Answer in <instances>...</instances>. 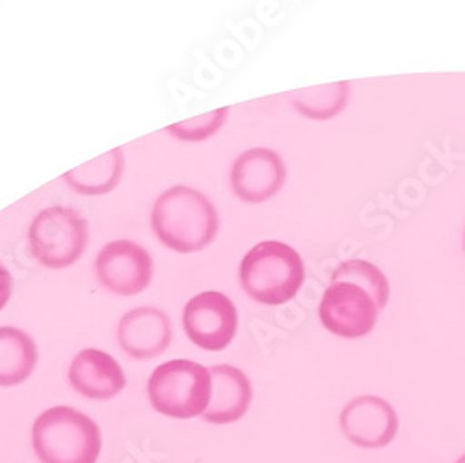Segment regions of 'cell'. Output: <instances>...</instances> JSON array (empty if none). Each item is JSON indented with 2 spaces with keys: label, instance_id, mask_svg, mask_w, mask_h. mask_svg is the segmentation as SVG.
Here are the masks:
<instances>
[{
  "label": "cell",
  "instance_id": "6",
  "mask_svg": "<svg viewBox=\"0 0 465 463\" xmlns=\"http://www.w3.org/2000/svg\"><path fill=\"white\" fill-rule=\"evenodd\" d=\"M28 246L44 266L67 268L81 259L88 246V223L74 209H45L30 223Z\"/></svg>",
  "mask_w": 465,
  "mask_h": 463
},
{
  "label": "cell",
  "instance_id": "9",
  "mask_svg": "<svg viewBox=\"0 0 465 463\" xmlns=\"http://www.w3.org/2000/svg\"><path fill=\"white\" fill-rule=\"evenodd\" d=\"M339 422L348 441L369 450L387 447L399 432L395 408L374 395H363L348 402Z\"/></svg>",
  "mask_w": 465,
  "mask_h": 463
},
{
  "label": "cell",
  "instance_id": "5",
  "mask_svg": "<svg viewBox=\"0 0 465 463\" xmlns=\"http://www.w3.org/2000/svg\"><path fill=\"white\" fill-rule=\"evenodd\" d=\"M151 406L173 419L202 415L211 402V370L190 360H173L154 369L147 381Z\"/></svg>",
  "mask_w": 465,
  "mask_h": 463
},
{
  "label": "cell",
  "instance_id": "12",
  "mask_svg": "<svg viewBox=\"0 0 465 463\" xmlns=\"http://www.w3.org/2000/svg\"><path fill=\"white\" fill-rule=\"evenodd\" d=\"M71 388L92 400H108L122 393L127 378L120 363L110 354L86 349L76 354L69 367Z\"/></svg>",
  "mask_w": 465,
  "mask_h": 463
},
{
  "label": "cell",
  "instance_id": "4",
  "mask_svg": "<svg viewBox=\"0 0 465 463\" xmlns=\"http://www.w3.org/2000/svg\"><path fill=\"white\" fill-rule=\"evenodd\" d=\"M305 266L296 250L278 241L252 248L241 262V283L250 298L264 305H282L296 296Z\"/></svg>",
  "mask_w": 465,
  "mask_h": 463
},
{
  "label": "cell",
  "instance_id": "7",
  "mask_svg": "<svg viewBox=\"0 0 465 463\" xmlns=\"http://www.w3.org/2000/svg\"><path fill=\"white\" fill-rule=\"evenodd\" d=\"M188 339L203 350L220 352L235 339L239 317L235 303L222 292H202L193 296L183 315Z\"/></svg>",
  "mask_w": 465,
  "mask_h": 463
},
{
  "label": "cell",
  "instance_id": "13",
  "mask_svg": "<svg viewBox=\"0 0 465 463\" xmlns=\"http://www.w3.org/2000/svg\"><path fill=\"white\" fill-rule=\"evenodd\" d=\"M253 399L250 378L237 367L211 369V402L202 417L213 424H229L244 417Z\"/></svg>",
  "mask_w": 465,
  "mask_h": 463
},
{
  "label": "cell",
  "instance_id": "2",
  "mask_svg": "<svg viewBox=\"0 0 465 463\" xmlns=\"http://www.w3.org/2000/svg\"><path fill=\"white\" fill-rule=\"evenodd\" d=\"M151 223L161 242L179 253L200 251L218 235L216 207L202 192L183 184L166 190L157 200Z\"/></svg>",
  "mask_w": 465,
  "mask_h": 463
},
{
  "label": "cell",
  "instance_id": "1",
  "mask_svg": "<svg viewBox=\"0 0 465 463\" xmlns=\"http://www.w3.org/2000/svg\"><path fill=\"white\" fill-rule=\"evenodd\" d=\"M390 300V281L381 270L363 259L339 264L326 289L319 315L328 331L358 339L372 331Z\"/></svg>",
  "mask_w": 465,
  "mask_h": 463
},
{
  "label": "cell",
  "instance_id": "17",
  "mask_svg": "<svg viewBox=\"0 0 465 463\" xmlns=\"http://www.w3.org/2000/svg\"><path fill=\"white\" fill-rule=\"evenodd\" d=\"M227 115H229V108L223 106V108L207 112L203 115H198V118H190L181 123H173L166 129V133L184 142H203L220 131V127L227 120Z\"/></svg>",
  "mask_w": 465,
  "mask_h": 463
},
{
  "label": "cell",
  "instance_id": "19",
  "mask_svg": "<svg viewBox=\"0 0 465 463\" xmlns=\"http://www.w3.org/2000/svg\"><path fill=\"white\" fill-rule=\"evenodd\" d=\"M456 463H465V454H463V456H461V458H460Z\"/></svg>",
  "mask_w": 465,
  "mask_h": 463
},
{
  "label": "cell",
  "instance_id": "10",
  "mask_svg": "<svg viewBox=\"0 0 465 463\" xmlns=\"http://www.w3.org/2000/svg\"><path fill=\"white\" fill-rule=\"evenodd\" d=\"M287 179L283 159L272 149H250L232 164L231 184L235 194L248 203L272 200Z\"/></svg>",
  "mask_w": 465,
  "mask_h": 463
},
{
  "label": "cell",
  "instance_id": "16",
  "mask_svg": "<svg viewBox=\"0 0 465 463\" xmlns=\"http://www.w3.org/2000/svg\"><path fill=\"white\" fill-rule=\"evenodd\" d=\"M351 97V84L339 81L315 88H303L291 94L292 106L309 120H330L337 115Z\"/></svg>",
  "mask_w": 465,
  "mask_h": 463
},
{
  "label": "cell",
  "instance_id": "20",
  "mask_svg": "<svg viewBox=\"0 0 465 463\" xmlns=\"http://www.w3.org/2000/svg\"><path fill=\"white\" fill-rule=\"evenodd\" d=\"M463 248H465V233H463Z\"/></svg>",
  "mask_w": 465,
  "mask_h": 463
},
{
  "label": "cell",
  "instance_id": "8",
  "mask_svg": "<svg viewBox=\"0 0 465 463\" xmlns=\"http://www.w3.org/2000/svg\"><path fill=\"white\" fill-rule=\"evenodd\" d=\"M95 270L104 289L120 296H133L151 283L153 259L133 241H114L99 251Z\"/></svg>",
  "mask_w": 465,
  "mask_h": 463
},
{
  "label": "cell",
  "instance_id": "14",
  "mask_svg": "<svg viewBox=\"0 0 465 463\" xmlns=\"http://www.w3.org/2000/svg\"><path fill=\"white\" fill-rule=\"evenodd\" d=\"M37 363L34 339L19 328H0V388L23 383Z\"/></svg>",
  "mask_w": 465,
  "mask_h": 463
},
{
  "label": "cell",
  "instance_id": "3",
  "mask_svg": "<svg viewBox=\"0 0 465 463\" xmlns=\"http://www.w3.org/2000/svg\"><path fill=\"white\" fill-rule=\"evenodd\" d=\"M32 445L42 463H95L103 441L94 419L69 406H56L35 419Z\"/></svg>",
  "mask_w": 465,
  "mask_h": 463
},
{
  "label": "cell",
  "instance_id": "11",
  "mask_svg": "<svg viewBox=\"0 0 465 463\" xmlns=\"http://www.w3.org/2000/svg\"><path fill=\"white\" fill-rule=\"evenodd\" d=\"M118 340L134 360L157 358L166 352L172 342V322L161 309H133L120 320Z\"/></svg>",
  "mask_w": 465,
  "mask_h": 463
},
{
  "label": "cell",
  "instance_id": "15",
  "mask_svg": "<svg viewBox=\"0 0 465 463\" xmlns=\"http://www.w3.org/2000/svg\"><path fill=\"white\" fill-rule=\"evenodd\" d=\"M124 151L114 147L101 157L74 168L64 175L65 182L79 194L103 196L118 186L124 173Z\"/></svg>",
  "mask_w": 465,
  "mask_h": 463
},
{
  "label": "cell",
  "instance_id": "18",
  "mask_svg": "<svg viewBox=\"0 0 465 463\" xmlns=\"http://www.w3.org/2000/svg\"><path fill=\"white\" fill-rule=\"evenodd\" d=\"M12 291H14L12 274L8 272V268L5 264H0V311H3L6 303L10 301Z\"/></svg>",
  "mask_w": 465,
  "mask_h": 463
}]
</instances>
